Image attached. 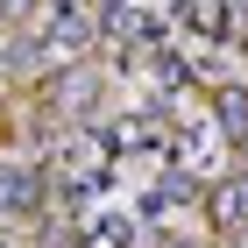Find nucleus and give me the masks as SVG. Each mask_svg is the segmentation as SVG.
Segmentation results:
<instances>
[{"label":"nucleus","instance_id":"obj_2","mask_svg":"<svg viewBox=\"0 0 248 248\" xmlns=\"http://www.w3.org/2000/svg\"><path fill=\"white\" fill-rule=\"evenodd\" d=\"M220 121L241 135V128H248V99H241V93H227V99H220Z\"/></svg>","mask_w":248,"mask_h":248},{"label":"nucleus","instance_id":"obj_1","mask_svg":"<svg viewBox=\"0 0 248 248\" xmlns=\"http://www.w3.org/2000/svg\"><path fill=\"white\" fill-rule=\"evenodd\" d=\"M29 199H36V191H29V170H15V163H0V206H7V213H21Z\"/></svg>","mask_w":248,"mask_h":248}]
</instances>
